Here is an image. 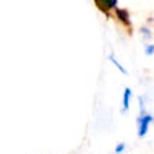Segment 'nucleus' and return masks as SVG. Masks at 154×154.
<instances>
[{"mask_svg":"<svg viewBox=\"0 0 154 154\" xmlns=\"http://www.w3.org/2000/svg\"><path fill=\"white\" fill-rule=\"evenodd\" d=\"M109 60H111V62L114 63V65H116V66H117V68L120 69V72H123V74H126V69H125V68H122V65H120V63H119L117 60H116V59H114L112 56H109Z\"/></svg>","mask_w":154,"mask_h":154,"instance_id":"5","label":"nucleus"},{"mask_svg":"<svg viewBox=\"0 0 154 154\" xmlns=\"http://www.w3.org/2000/svg\"><path fill=\"white\" fill-rule=\"evenodd\" d=\"M123 148H125V145H123V143H120L119 146H116V152H117V154H119V152H122V151H123Z\"/></svg>","mask_w":154,"mask_h":154,"instance_id":"7","label":"nucleus"},{"mask_svg":"<svg viewBox=\"0 0 154 154\" xmlns=\"http://www.w3.org/2000/svg\"><path fill=\"white\" fill-rule=\"evenodd\" d=\"M142 31H143V34H145V35H146V37H149V35H151V34H149V31H148V29H146V28H143V29H142Z\"/></svg>","mask_w":154,"mask_h":154,"instance_id":"8","label":"nucleus"},{"mask_svg":"<svg viewBox=\"0 0 154 154\" xmlns=\"http://www.w3.org/2000/svg\"><path fill=\"white\" fill-rule=\"evenodd\" d=\"M130 96H131V89L125 88V93H123V111L128 109V100H130Z\"/></svg>","mask_w":154,"mask_h":154,"instance_id":"2","label":"nucleus"},{"mask_svg":"<svg viewBox=\"0 0 154 154\" xmlns=\"http://www.w3.org/2000/svg\"><path fill=\"white\" fill-rule=\"evenodd\" d=\"M152 122V117L151 116H143V117L139 119V123H140V128H139V136L143 137L148 131V125Z\"/></svg>","mask_w":154,"mask_h":154,"instance_id":"1","label":"nucleus"},{"mask_svg":"<svg viewBox=\"0 0 154 154\" xmlns=\"http://www.w3.org/2000/svg\"><path fill=\"white\" fill-rule=\"evenodd\" d=\"M117 17H119L122 22H125V23L130 22V20H128V19H130V17H128V12H126L125 9H117Z\"/></svg>","mask_w":154,"mask_h":154,"instance_id":"3","label":"nucleus"},{"mask_svg":"<svg viewBox=\"0 0 154 154\" xmlns=\"http://www.w3.org/2000/svg\"><path fill=\"white\" fill-rule=\"evenodd\" d=\"M97 3L99 5H103V6H102V9H108V8H112V6L117 5L116 0H111V2H97Z\"/></svg>","mask_w":154,"mask_h":154,"instance_id":"4","label":"nucleus"},{"mask_svg":"<svg viewBox=\"0 0 154 154\" xmlns=\"http://www.w3.org/2000/svg\"><path fill=\"white\" fill-rule=\"evenodd\" d=\"M145 51H146V54H148V56H151V54L154 53V45H149V46H146V49H145Z\"/></svg>","mask_w":154,"mask_h":154,"instance_id":"6","label":"nucleus"}]
</instances>
